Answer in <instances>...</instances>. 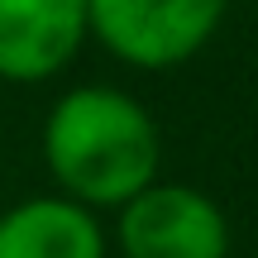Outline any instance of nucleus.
I'll return each mask as SVG.
<instances>
[{"label":"nucleus","instance_id":"f257e3e1","mask_svg":"<svg viewBox=\"0 0 258 258\" xmlns=\"http://www.w3.org/2000/svg\"><path fill=\"white\" fill-rule=\"evenodd\" d=\"M43 158L86 206H124L158 172V129L139 101L105 86L67 91L43 129Z\"/></svg>","mask_w":258,"mask_h":258},{"label":"nucleus","instance_id":"f03ea898","mask_svg":"<svg viewBox=\"0 0 258 258\" xmlns=\"http://www.w3.org/2000/svg\"><path fill=\"white\" fill-rule=\"evenodd\" d=\"M220 15L225 0H86V29L134 67L186 62L215 34Z\"/></svg>","mask_w":258,"mask_h":258},{"label":"nucleus","instance_id":"7ed1b4c3","mask_svg":"<svg viewBox=\"0 0 258 258\" xmlns=\"http://www.w3.org/2000/svg\"><path fill=\"white\" fill-rule=\"evenodd\" d=\"M120 249L129 258H225L230 225L220 206L191 186H144L124 201Z\"/></svg>","mask_w":258,"mask_h":258},{"label":"nucleus","instance_id":"20e7f679","mask_svg":"<svg viewBox=\"0 0 258 258\" xmlns=\"http://www.w3.org/2000/svg\"><path fill=\"white\" fill-rule=\"evenodd\" d=\"M86 34V0H0V77L43 82L62 72Z\"/></svg>","mask_w":258,"mask_h":258},{"label":"nucleus","instance_id":"39448f33","mask_svg":"<svg viewBox=\"0 0 258 258\" xmlns=\"http://www.w3.org/2000/svg\"><path fill=\"white\" fill-rule=\"evenodd\" d=\"M0 258H105V239L82 201L38 196L0 215Z\"/></svg>","mask_w":258,"mask_h":258}]
</instances>
